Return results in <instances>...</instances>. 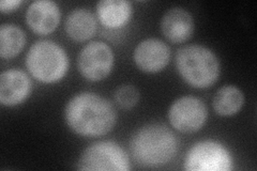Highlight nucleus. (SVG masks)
<instances>
[{"label": "nucleus", "instance_id": "nucleus-1", "mask_svg": "<svg viewBox=\"0 0 257 171\" xmlns=\"http://www.w3.org/2000/svg\"><path fill=\"white\" fill-rule=\"evenodd\" d=\"M64 119L74 133L82 136H102L114 128L117 113L112 104L104 97L83 92L68 102Z\"/></svg>", "mask_w": 257, "mask_h": 171}, {"label": "nucleus", "instance_id": "nucleus-2", "mask_svg": "<svg viewBox=\"0 0 257 171\" xmlns=\"http://www.w3.org/2000/svg\"><path fill=\"white\" fill-rule=\"evenodd\" d=\"M178 150L176 136L166 125L151 123L141 127L131 138L130 151L134 160L145 168L166 165Z\"/></svg>", "mask_w": 257, "mask_h": 171}, {"label": "nucleus", "instance_id": "nucleus-3", "mask_svg": "<svg viewBox=\"0 0 257 171\" xmlns=\"http://www.w3.org/2000/svg\"><path fill=\"white\" fill-rule=\"evenodd\" d=\"M176 68L190 86L211 87L220 76V62L215 54L203 45H188L176 55Z\"/></svg>", "mask_w": 257, "mask_h": 171}, {"label": "nucleus", "instance_id": "nucleus-4", "mask_svg": "<svg viewBox=\"0 0 257 171\" xmlns=\"http://www.w3.org/2000/svg\"><path fill=\"white\" fill-rule=\"evenodd\" d=\"M26 67L37 80L44 84H53L66 75L69 60L60 45L50 40H42L29 48Z\"/></svg>", "mask_w": 257, "mask_h": 171}, {"label": "nucleus", "instance_id": "nucleus-5", "mask_svg": "<svg viewBox=\"0 0 257 171\" xmlns=\"http://www.w3.org/2000/svg\"><path fill=\"white\" fill-rule=\"evenodd\" d=\"M77 168L87 171H127L131 169L125 151L114 141H99L86 148Z\"/></svg>", "mask_w": 257, "mask_h": 171}, {"label": "nucleus", "instance_id": "nucleus-6", "mask_svg": "<svg viewBox=\"0 0 257 171\" xmlns=\"http://www.w3.org/2000/svg\"><path fill=\"white\" fill-rule=\"evenodd\" d=\"M184 169L189 171H229L232 158L228 150L220 142L205 140L194 144L184 159Z\"/></svg>", "mask_w": 257, "mask_h": 171}, {"label": "nucleus", "instance_id": "nucleus-7", "mask_svg": "<svg viewBox=\"0 0 257 171\" xmlns=\"http://www.w3.org/2000/svg\"><path fill=\"white\" fill-rule=\"evenodd\" d=\"M208 110L205 103L195 96H182L168 110V119L177 131L195 133L206 123Z\"/></svg>", "mask_w": 257, "mask_h": 171}, {"label": "nucleus", "instance_id": "nucleus-8", "mask_svg": "<svg viewBox=\"0 0 257 171\" xmlns=\"http://www.w3.org/2000/svg\"><path fill=\"white\" fill-rule=\"evenodd\" d=\"M78 70L86 79L99 81L108 76L114 66V53L103 42L87 44L79 53L77 59Z\"/></svg>", "mask_w": 257, "mask_h": 171}, {"label": "nucleus", "instance_id": "nucleus-9", "mask_svg": "<svg viewBox=\"0 0 257 171\" xmlns=\"http://www.w3.org/2000/svg\"><path fill=\"white\" fill-rule=\"evenodd\" d=\"M133 58L141 71L158 73L165 69L170 62L171 51L163 41L151 38L142 41L136 46Z\"/></svg>", "mask_w": 257, "mask_h": 171}, {"label": "nucleus", "instance_id": "nucleus-10", "mask_svg": "<svg viewBox=\"0 0 257 171\" xmlns=\"http://www.w3.org/2000/svg\"><path fill=\"white\" fill-rule=\"evenodd\" d=\"M31 92V81L25 72L8 70L0 75V103L12 107L25 101Z\"/></svg>", "mask_w": 257, "mask_h": 171}, {"label": "nucleus", "instance_id": "nucleus-11", "mask_svg": "<svg viewBox=\"0 0 257 171\" xmlns=\"http://www.w3.org/2000/svg\"><path fill=\"white\" fill-rule=\"evenodd\" d=\"M60 11L56 3L51 0H38L32 3L26 12V23L38 35H48L57 28Z\"/></svg>", "mask_w": 257, "mask_h": 171}, {"label": "nucleus", "instance_id": "nucleus-12", "mask_svg": "<svg viewBox=\"0 0 257 171\" xmlns=\"http://www.w3.org/2000/svg\"><path fill=\"white\" fill-rule=\"evenodd\" d=\"M161 31L174 44L186 42L194 32L192 14L182 8H173L163 15Z\"/></svg>", "mask_w": 257, "mask_h": 171}, {"label": "nucleus", "instance_id": "nucleus-13", "mask_svg": "<svg viewBox=\"0 0 257 171\" xmlns=\"http://www.w3.org/2000/svg\"><path fill=\"white\" fill-rule=\"evenodd\" d=\"M96 13L104 26L116 29L130 21L132 5L125 0H102L96 5Z\"/></svg>", "mask_w": 257, "mask_h": 171}, {"label": "nucleus", "instance_id": "nucleus-14", "mask_svg": "<svg viewBox=\"0 0 257 171\" xmlns=\"http://www.w3.org/2000/svg\"><path fill=\"white\" fill-rule=\"evenodd\" d=\"M64 29L72 40L83 42L94 36L96 21L89 10L76 9L68 15L64 23Z\"/></svg>", "mask_w": 257, "mask_h": 171}, {"label": "nucleus", "instance_id": "nucleus-15", "mask_svg": "<svg viewBox=\"0 0 257 171\" xmlns=\"http://www.w3.org/2000/svg\"><path fill=\"white\" fill-rule=\"evenodd\" d=\"M244 104L243 92L235 86H224L215 92L212 101L214 111L220 116H234Z\"/></svg>", "mask_w": 257, "mask_h": 171}, {"label": "nucleus", "instance_id": "nucleus-16", "mask_svg": "<svg viewBox=\"0 0 257 171\" xmlns=\"http://www.w3.org/2000/svg\"><path fill=\"white\" fill-rule=\"evenodd\" d=\"M26 44L24 31L12 24H6L0 28V56L11 59L18 56Z\"/></svg>", "mask_w": 257, "mask_h": 171}, {"label": "nucleus", "instance_id": "nucleus-17", "mask_svg": "<svg viewBox=\"0 0 257 171\" xmlns=\"http://www.w3.org/2000/svg\"><path fill=\"white\" fill-rule=\"evenodd\" d=\"M139 90L132 85H123L119 87L115 92V101L119 107L123 109H131L139 103Z\"/></svg>", "mask_w": 257, "mask_h": 171}, {"label": "nucleus", "instance_id": "nucleus-18", "mask_svg": "<svg viewBox=\"0 0 257 171\" xmlns=\"http://www.w3.org/2000/svg\"><path fill=\"white\" fill-rule=\"evenodd\" d=\"M22 4L23 2L21 0H4L0 3V11L3 13H10L18 9Z\"/></svg>", "mask_w": 257, "mask_h": 171}]
</instances>
